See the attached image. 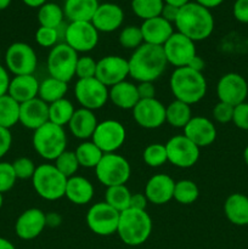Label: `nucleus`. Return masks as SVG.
Segmentation results:
<instances>
[{"label":"nucleus","mask_w":248,"mask_h":249,"mask_svg":"<svg viewBox=\"0 0 248 249\" xmlns=\"http://www.w3.org/2000/svg\"><path fill=\"white\" fill-rule=\"evenodd\" d=\"M128 63L129 75L139 83H153L164 73L168 66L163 46L146 43L134 50Z\"/></svg>","instance_id":"obj_1"},{"label":"nucleus","mask_w":248,"mask_h":249,"mask_svg":"<svg viewBox=\"0 0 248 249\" xmlns=\"http://www.w3.org/2000/svg\"><path fill=\"white\" fill-rule=\"evenodd\" d=\"M174 26L179 33L196 43L209 38L213 33L214 17L211 10L201 6L196 1H190L179 9Z\"/></svg>","instance_id":"obj_2"},{"label":"nucleus","mask_w":248,"mask_h":249,"mask_svg":"<svg viewBox=\"0 0 248 249\" xmlns=\"http://www.w3.org/2000/svg\"><path fill=\"white\" fill-rule=\"evenodd\" d=\"M169 85L175 100L190 106L201 101L207 94V80L203 73L189 67L175 68L170 75Z\"/></svg>","instance_id":"obj_3"},{"label":"nucleus","mask_w":248,"mask_h":249,"mask_svg":"<svg viewBox=\"0 0 248 249\" xmlns=\"http://www.w3.org/2000/svg\"><path fill=\"white\" fill-rule=\"evenodd\" d=\"M152 219L146 211L128 208L119 214L117 235L126 246L143 245L152 232Z\"/></svg>","instance_id":"obj_4"},{"label":"nucleus","mask_w":248,"mask_h":249,"mask_svg":"<svg viewBox=\"0 0 248 249\" xmlns=\"http://www.w3.org/2000/svg\"><path fill=\"white\" fill-rule=\"evenodd\" d=\"M33 148L41 158L53 162L67 147V135L63 126L48 122L34 130Z\"/></svg>","instance_id":"obj_5"},{"label":"nucleus","mask_w":248,"mask_h":249,"mask_svg":"<svg viewBox=\"0 0 248 249\" xmlns=\"http://www.w3.org/2000/svg\"><path fill=\"white\" fill-rule=\"evenodd\" d=\"M66 184L67 178L51 163L38 165L32 178L34 191L45 201H57L65 197Z\"/></svg>","instance_id":"obj_6"},{"label":"nucleus","mask_w":248,"mask_h":249,"mask_svg":"<svg viewBox=\"0 0 248 249\" xmlns=\"http://www.w3.org/2000/svg\"><path fill=\"white\" fill-rule=\"evenodd\" d=\"M97 180L104 186L125 185L130 179L131 168L128 160L118 153H105L95 168Z\"/></svg>","instance_id":"obj_7"},{"label":"nucleus","mask_w":248,"mask_h":249,"mask_svg":"<svg viewBox=\"0 0 248 249\" xmlns=\"http://www.w3.org/2000/svg\"><path fill=\"white\" fill-rule=\"evenodd\" d=\"M77 51L66 43H58L50 50L48 56V72L50 77L62 82H71L75 75V66L78 62Z\"/></svg>","instance_id":"obj_8"},{"label":"nucleus","mask_w":248,"mask_h":249,"mask_svg":"<svg viewBox=\"0 0 248 249\" xmlns=\"http://www.w3.org/2000/svg\"><path fill=\"white\" fill-rule=\"evenodd\" d=\"M6 70L14 75L33 74L38 66V57L29 44L17 41L11 44L5 53Z\"/></svg>","instance_id":"obj_9"},{"label":"nucleus","mask_w":248,"mask_h":249,"mask_svg":"<svg viewBox=\"0 0 248 249\" xmlns=\"http://www.w3.org/2000/svg\"><path fill=\"white\" fill-rule=\"evenodd\" d=\"M108 92V88L102 84L97 78L78 79L74 87V95L78 104L82 108L90 111L102 108L109 100Z\"/></svg>","instance_id":"obj_10"},{"label":"nucleus","mask_w":248,"mask_h":249,"mask_svg":"<svg viewBox=\"0 0 248 249\" xmlns=\"http://www.w3.org/2000/svg\"><path fill=\"white\" fill-rule=\"evenodd\" d=\"M119 214V212L108 206L106 202H97L89 208L85 220L88 228L95 235L111 236L117 233Z\"/></svg>","instance_id":"obj_11"},{"label":"nucleus","mask_w":248,"mask_h":249,"mask_svg":"<svg viewBox=\"0 0 248 249\" xmlns=\"http://www.w3.org/2000/svg\"><path fill=\"white\" fill-rule=\"evenodd\" d=\"M165 150L168 162L172 163L174 167L187 169L198 162L201 148L182 134L170 138L165 143Z\"/></svg>","instance_id":"obj_12"},{"label":"nucleus","mask_w":248,"mask_h":249,"mask_svg":"<svg viewBox=\"0 0 248 249\" xmlns=\"http://www.w3.org/2000/svg\"><path fill=\"white\" fill-rule=\"evenodd\" d=\"M126 131L123 124L114 119L100 122L91 136V141L104 153H114L124 145Z\"/></svg>","instance_id":"obj_13"},{"label":"nucleus","mask_w":248,"mask_h":249,"mask_svg":"<svg viewBox=\"0 0 248 249\" xmlns=\"http://www.w3.org/2000/svg\"><path fill=\"white\" fill-rule=\"evenodd\" d=\"M63 43L77 53H89L97 46L99 32L91 22H70Z\"/></svg>","instance_id":"obj_14"},{"label":"nucleus","mask_w":248,"mask_h":249,"mask_svg":"<svg viewBox=\"0 0 248 249\" xmlns=\"http://www.w3.org/2000/svg\"><path fill=\"white\" fill-rule=\"evenodd\" d=\"M168 65L175 68L187 67L192 58L197 55L195 41L179 32H174L163 45Z\"/></svg>","instance_id":"obj_15"},{"label":"nucleus","mask_w":248,"mask_h":249,"mask_svg":"<svg viewBox=\"0 0 248 249\" xmlns=\"http://www.w3.org/2000/svg\"><path fill=\"white\" fill-rule=\"evenodd\" d=\"M248 95V83L238 73H226L219 79L216 84V96L219 101L231 106L246 102Z\"/></svg>","instance_id":"obj_16"},{"label":"nucleus","mask_w":248,"mask_h":249,"mask_svg":"<svg viewBox=\"0 0 248 249\" xmlns=\"http://www.w3.org/2000/svg\"><path fill=\"white\" fill-rule=\"evenodd\" d=\"M129 75L128 60L118 55H108L97 61L96 75L95 78L100 80L107 88H111L118 83L126 80Z\"/></svg>","instance_id":"obj_17"},{"label":"nucleus","mask_w":248,"mask_h":249,"mask_svg":"<svg viewBox=\"0 0 248 249\" xmlns=\"http://www.w3.org/2000/svg\"><path fill=\"white\" fill-rule=\"evenodd\" d=\"M131 111L134 121L143 129H157L165 123V106L156 97L140 100Z\"/></svg>","instance_id":"obj_18"},{"label":"nucleus","mask_w":248,"mask_h":249,"mask_svg":"<svg viewBox=\"0 0 248 249\" xmlns=\"http://www.w3.org/2000/svg\"><path fill=\"white\" fill-rule=\"evenodd\" d=\"M46 228L45 213L39 208H29L17 218L15 232L23 241H32L40 236Z\"/></svg>","instance_id":"obj_19"},{"label":"nucleus","mask_w":248,"mask_h":249,"mask_svg":"<svg viewBox=\"0 0 248 249\" xmlns=\"http://www.w3.org/2000/svg\"><path fill=\"white\" fill-rule=\"evenodd\" d=\"M182 130H184V135L199 148L212 145L216 139L215 125L207 117H192Z\"/></svg>","instance_id":"obj_20"},{"label":"nucleus","mask_w":248,"mask_h":249,"mask_svg":"<svg viewBox=\"0 0 248 249\" xmlns=\"http://www.w3.org/2000/svg\"><path fill=\"white\" fill-rule=\"evenodd\" d=\"M175 181L167 174H156L148 179L145 186V196L150 203L163 206L170 202L174 196Z\"/></svg>","instance_id":"obj_21"},{"label":"nucleus","mask_w":248,"mask_h":249,"mask_svg":"<svg viewBox=\"0 0 248 249\" xmlns=\"http://www.w3.org/2000/svg\"><path fill=\"white\" fill-rule=\"evenodd\" d=\"M124 11L119 5L113 2L100 4L91 19L97 32L102 33H112L117 31L123 24Z\"/></svg>","instance_id":"obj_22"},{"label":"nucleus","mask_w":248,"mask_h":249,"mask_svg":"<svg viewBox=\"0 0 248 249\" xmlns=\"http://www.w3.org/2000/svg\"><path fill=\"white\" fill-rule=\"evenodd\" d=\"M49 122V105L35 97L19 106V123L27 129L36 130Z\"/></svg>","instance_id":"obj_23"},{"label":"nucleus","mask_w":248,"mask_h":249,"mask_svg":"<svg viewBox=\"0 0 248 249\" xmlns=\"http://www.w3.org/2000/svg\"><path fill=\"white\" fill-rule=\"evenodd\" d=\"M140 28L143 36V43L157 46L164 45L165 41L174 33L173 24L165 21L162 16L145 19Z\"/></svg>","instance_id":"obj_24"},{"label":"nucleus","mask_w":248,"mask_h":249,"mask_svg":"<svg viewBox=\"0 0 248 249\" xmlns=\"http://www.w3.org/2000/svg\"><path fill=\"white\" fill-rule=\"evenodd\" d=\"M39 84L40 83L36 77H34V74L15 75L12 79H10L7 95L16 100L18 104H23L38 97Z\"/></svg>","instance_id":"obj_25"},{"label":"nucleus","mask_w":248,"mask_h":249,"mask_svg":"<svg viewBox=\"0 0 248 249\" xmlns=\"http://www.w3.org/2000/svg\"><path fill=\"white\" fill-rule=\"evenodd\" d=\"M97 124L99 122L94 114V111L80 107V108L75 109V112L73 113L72 118L68 123V128L74 138L85 141L88 139H91Z\"/></svg>","instance_id":"obj_26"},{"label":"nucleus","mask_w":248,"mask_h":249,"mask_svg":"<svg viewBox=\"0 0 248 249\" xmlns=\"http://www.w3.org/2000/svg\"><path fill=\"white\" fill-rule=\"evenodd\" d=\"M94 185L87 178L74 175L67 179L65 197L77 206H84L91 202L94 197Z\"/></svg>","instance_id":"obj_27"},{"label":"nucleus","mask_w":248,"mask_h":249,"mask_svg":"<svg viewBox=\"0 0 248 249\" xmlns=\"http://www.w3.org/2000/svg\"><path fill=\"white\" fill-rule=\"evenodd\" d=\"M108 96L109 101L121 109H133L140 101L138 87L128 80H124L109 88Z\"/></svg>","instance_id":"obj_28"},{"label":"nucleus","mask_w":248,"mask_h":249,"mask_svg":"<svg viewBox=\"0 0 248 249\" xmlns=\"http://www.w3.org/2000/svg\"><path fill=\"white\" fill-rule=\"evenodd\" d=\"M99 0H65L63 14L70 22H91Z\"/></svg>","instance_id":"obj_29"},{"label":"nucleus","mask_w":248,"mask_h":249,"mask_svg":"<svg viewBox=\"0 0 248 249\" xmlns=\"http://www.w3.org/2000/svg\"><path fill=\"white\" fill-rule=\"evenodd\" d=\"M224 213L231 224L237 226L248 225V197L242 194H232L224 203Z\"/></svg>","instance_id":"obj_30"},{"label":"nucleus","mask_w":248,"mask_h":249,"mask_svg":"<svg viewBox=\"0 0 248 249\" xmlns=\"http://www.w3.org/2000/svg\"><path fill=\"white\" fill-rule=\"evenodd\" d=\"M192 117L191 106L179 100H174L165 106V123L173 128L184 129Z\"/></svg>","instance_id":"obj_31"},{"label":"nucleus","mask_w":248,"mask_h":249,"mask_svg":"<svg viewBox=\"0 0 248 249\" xmlns=\"http://www.w3.org/2000/svg\"><path fill=\"white\" fill-rule=\"evenodd\" d=\"M67 90L68 83L56 79V78L49 77L39 84L38 97L48 105H50L53 102L63 99L66 96Z\"/></svg>","instance_id":"obj_32"},{"label":"nucleus","mask_w":248,"mask_h":249,"mask_svg":"<svg viewBox=\"0 0 248 249\" xmlns=\"http://www.w3.org/2000/svg\"><path fill=\"white\" fill-rule=\"evenodd\" d=\"M74 152L80 167L88 168V169H91V168L95 169L100 160H101L102 156L105 155L92 141L88 140L79 143Z\"/></svg>","instance_id":"obj_33"},{"label":"nucleus","mask_w":248,"mask_h":249,"mask_svg":"<svg viewBox=\"0 0 248 249\" xmlns=\"http://www.w3.org/2000/svg\"><path fill=\"white\" fill-rule=\"evenodd\" d=\"M74 112L75 108L72 102L63 97L49 105V122L60 126L68 125Z\"/></svg>","instance_id":"obj_34"},{"label":"nucleus","mask_w":248,"mask_h":249,"mask_svg":"<svg viewBox=\"0 0 248 249\" xmlns=\"http://www.w3.org/2000/svg\"><path fill=\"white\" fill-rule=\"evenodd\" d=\"M19 106L21 104L10 95L6 94L0 97V126L11 129L19 123Z\"/></svg>","instance_id":"obj_35"},{"label":"nucleus","mask_w":248,"mask_h":249,"mask_svg":"<svg viewBox=\"0 0 248 249\" xmlns=\"http://www.w3.org/2000/svg\"><path fill=\"white\" fill-rule=\"evenodd\" d=\"M130 198L131 192L125 185L107 187L105 192V202L119 213L126 211L130 207Z\"/></svg>","instance_id":"obj_36"},{"label":"nucleus","mask_w":248,"mask_h":249,"mask_svg":"<svg viewBox=\"0 0 248 249\" xmlns=\"http://www.w3.org/2000/svg\"><path fill=\"white\" fill-rule=\"evenodd\" d=\"M63 9L55 2H46L38 10V21L41 27L57 28L63 23Z\"/></svg>","instance_id":"obj_37"},{"label":"nucleus","mask_w":248,"mask_h":249,"mask_svg":"<svg viewBox=\"0 0 248 249\" xmlns=\"http://www.w3.org/2000/svg\"><path fill=\"white\" fill-rule=\"evenodd\" d=\"M199 190L196 182L192 180H180V181H175L174 186V196L173 199L180 204L184 206H189V204L195 203L198 199Z\"/></svg>","instance_id":"obj_38"},{"label":"nucleus","mask_w":248,"mask_h":249,"mask_svg":"<svg viewBox=\"0 0 248 249\" xmlns=\"http://www.w3.org/2000/svg\"><path fill=\"white\" fill-rule=\"evenodd\" d=\"M163 6V0H131V10L139 18H142L143 21L160 16Z\"/></svg>","instance_id":"obj_39"},{"label":"nucleus","mask_w":248,"mask_h":249,"mask_svg":"<svg viewBox=\"0 0 248 249\" xmlns=\"http://www.w3.org/2000/svg\"><path fill=\"white\" fill-rule=\"evenodd\" d=\"M142 160L151 168H159L168 162L167 150L163 143H151L143 150Z\"/></svg>","instance_id":"obj_40"},{"label":"nucleus","mask_w":248,"mask_h":249,"mask_svg":"<svg viewBox=\"0 0 248 249\" xmlns=\"http://www.w3.org/2000/svg\"><path fill=\"white\" fill-rule=\"evenodd\" d=\"M53 165L57 168L58 172L61 174L65 175L66 178L74 177L75 173L79 169V163H78L77 156H75L74 151L66 150L65 152L61 153L55 160H53Z\"/></svg>","instance_id":"obj_41"},{"label":"nucleus","mask_w":248,"mask_h":249,"mask_svg":"<svg viewBox=\"0 0 248 249\" xmlns=\"http://www.w3.org/2000/svg\"><path fill=\"white\" fill-rule=\"evenodd\" d=\"M118 41L122 48L135 50L143 44V36L141 28L138 26H126L121 31Z\"/></svg>","instance_id":"obj_42"},{"label":"nucleus","mask_w":248,"mask_h":249,"mask_svg":"<svg viewBox=\"0 0 248 249\" xmlns=\"http://www.w3.org/2000/svg\"><path fill=\"white\" fill-rule=\"evenodd\" d=\"M96 67L97 61H95L91 56H82L78 58L77 66H75V75L78 77V79L95 78Z\"/></svg>","instance_id":"obj_43"},{"label":"nucleus","mask_w":248,"mask_h":249,"mask_svg":"<svg viewBox=\"0 0 248 249\" xmlns=\"http://www.w3.org/2000/svg\"><path fill=\"white\" fill-rule=\"evenodd\" d=\"M35 41L41 48L53 49V46L60 43L57 29L40 26L35 32Z\"/></svg>","instance_id":"obj_44"},{"label":"nucleus","mask_w":248,"mask_h":249,"mask_svg":"<svg viewBox=\"0 0 248 249\" xmlns=\"http://www.w3.org/2000/svg\"><path fill=\"white\" fill-rule=\"evenodd\" d=\"M12 168L15 170L16 178L19 180L32 179L35 172L36 167L33 160L28 157H19L12 163Z\"/></svg>","instance_id":"obj_45"},{"label":"nucleus","mask_w":248,"mask_h":249,"mask_svg":"<svg viewBox=\"0 0 248 249\" xmlns=\"http://www.w3.org/2000/svg\"><path fill=\"white\" fill-rule=\"evenodd\" d=\"M16 174L12 168V163L0 162V192L10 191L16 184Z\"/></svg>","instance_id":"obj_46"},{"label":"nucleus","mask_w":248,"mask_h":249,"mask_svg":"<svg viewBox=\"0 0 248 249\" xmlns=\"http://www.w3.org/2000/svg\"><path fill=\"white\" fill-rule=\"evenodd\" d=\"M213 118L215 119L218 123L220 124H226L232 122V117H233V106L231 105L225 104V102L219 101L218 104L214 106L213 112Z\"/></svg>","instance_id":"obj_47"},{"label":"nucleus","mask_w":248,"mask_h":249,"mask_svg":"<svg viewBox=\"0 0 248 249\" xmlns=\"http://www.w3.org/2000/svg\"><path fill=\"white\" fill-rule=\"evenodd\" d=\"M232 123L241 130H248V102L233 107Z\"/></svg>","instance_id":"obj_48"},{"label":"nucleus","mask_w":248,"mask_h":249,"mask_svg":"<svg viewBox=\"0 0 248 249\" xmlns=\"http://www.w3.org/2000/svg\"><path fill=\"white\" fill-rule=\"evenodd\" d=\"M233 17L241 23H248V0H236L232 7Z\"/></svg>","instance_id":"obj_49"},{"label":"nucleus","mask_w":248,"mask_h":249,"mask_svg":"<svg viewBox=\"0 0 248 249\" xmlns=\"http://www.w3.org/2000/svg\"><path fill=\"white\" fill-rule=\"evenodd\" d=\"M12 145V135L10 129L0 126V158L4 157Z\"/></svg>","instance_id":"obj_50"},{"label":"nucleus","mask_w":248,"mask_h":249,"mask_svg":"<svg viewBox=\"0 0 248 249\" xmlns=\"http://www.w3.org/2000/svg\"><path fill=\"white\" fill-rule=\"evenodd\" d=\"M136 87H138V92H139V97H140V100L155 99L156 88L155 85H153V83L142 82V83H139Z\"/></svg>","instance_id":"obj_51"},{"label":"nucleus","mask_w":248,"mask_h":249,"mask_svg":"<svg viewBox=\"0 0 248 249\" xmlns=\"http://www.w3.org/2000/svg\"><path fill=\"white\" fill-rule=\"evenodd\" d=\"M147 203H148V201H147V198H146L145 194L136 192V194H131L130 207H129V208L138 209V211H146Z\"/></svg>","instance_id":"obj_52"},{"label":"nucleus","mask_w":248,"mask_h":249,"mask_svg":"<svg viewBox=\"0 0 248 249\" xmlns=\"http://www.w3.org/2000/svg\"><path fill=\"white\" fill-rule=\"evenodd\" d=\"M179 9L180 7L164 4L160 16H162L165 21H168V22H170L172 24H174L175 19H177V14H179Z\"/></svg>","instance_id":"obj_53"},{"label":"nucleus","mask_w":248,"mask_h":249,"mask_svg":"<svg viewBox=\"0 0 248 249\" xmlns=\"http://www.w3.org/2000/svg\"><path fill=\"white\" fill-rule=\"evenodd\" d=\"M9 84H10L9 72H7L6 67L0 65V97L7 94Z\"/></svg>","instance_id":"obj_54"},{"label":"nucleus","mask_w":248,"mask_h":249,"mask_svg":"<svg viewBox=\"0 0 248 249\" xmlns=\"http://www.w3.org/2000/svg\"><path fill=\"white\" fill-rule=\"evenodd\" d=\"M45 221L46 226L49 228H58L62 223V216L56 212H50V213H45Z\"/></svg>","instance_id":"obj_55"},{"label":"nucleus","mask_w":248,"mask_h":249,"mask_svg":"<svg viewBox=\"0 0 248 249\" xmlns=\"http://www.w3.org/2000/svg\"><path fill=\"white\" fill-rule=\"evenodd\" d=\"M204 66H206V63H204V60L201 57V56L196 55L194 58L191 60V62L189 63V66L187 67L191 68V70L196 71V72H203L204 70Z\"/></svg>","instance_id":"obj_56"},{"label":"nucleus","mask_w":248,"mask_h":249,"mask_svg":"<svg viewBox=\"0 0 248 249\" xmlns=\"http://www.w3.org/2000/svg\"><path fill=\"white\" fill-rule=\"evenodd\" d=\"M196 2L201 5V6L206 7V9L211 10L214 9V7L220 6L224 2V0H196Z\"/></svg>","instance_id":"obj_57"},{"label":"nucleus","mask_w":248,"mask_h":249,"mask_svg":"<svg viewBox=\"0 0 248 249\" xmlns=\"http://www.w3.org/2000/svg\"><path fill=\"white\" fill-rule=\"evenodd\" d=\"M24 5L29 7H33V9H36V7H41L44 4L48 2V0H22Z\"/></svg>","instance_id":"obj_58"},{"label":"nucleus","mask_w":248,"mask_h":249,"mask_svg":"<svg viewBox=\"0 0 248 249\" xmlns=\"http://www.w3.org/2000/svg\"><path fill=\"white\" fill-rule=\"evenodd\" d=\"M164 4L168 5H173V6L177 7H182L184 5H186L187 2H190V0H163Z\"/></svg>","instance_id":"obj_59"},{"label":"nucleus","mask_w":248,"mask_h":249,"mask_svg":"<svg viewBox=\"0 0 248 249\" xmlns=\"http://www.w3.org/2000/svg\"><path fill=\"white\" fill-rule=\"evenodd\" d=\"M0 249H16L15 246L9 240L4 237H0Z\"/></svg>","instance_id":"obj_60"},{"label":"nucleus","mask_w":248,"mask_h":249,"mask_svg":"<svg viewBox=\"0 0 248 249\" xmlns=\"http://www.w3.org/2000/svg\"><path fill=\"white\" fill-rule=\"evenodd\" d=\"M10 4H11V0H0V11L7 9Z\"/></svg>","instance_id":"obj_61"},{"label":"nucleus","mask_w":248,"mask_h":249,"mask_svg":"<svg viewBox=\"0 0 248 249\" xmlns=\"http://www.w3.org/2000/svg\"><path fill=\"white\" fill-rule=\"evenodd\" d=\"M243 160H245L246 164H247V165H248V145H247V146H246L245 151H243Z\"/></svg>","instance_id":"obj_62"},{"label":"nucleus","mask_w":248,"mask_h":249,"mask_svg":"<svg viewBox=\"0 0 248 249\" xmlns=\"http://www.w3.org/2000/svg\"><path fill=\"white\" fill-rule=\"evenodd\" d=\"M2 203H4V197H2V194L0 192V209L2 208Z\"/></svg>","instance_id":"obj_63"},{"label":"nucleus","mask_w":248,"mask_h":249,"mask_svg":"<svg viewBox=\"0 0 248 249\" xmlns=\"http://www.w3.org/2000/svg\"><path fill=\"white\" fill-rule=\"evenodd\" d=\"M247 226H248V225H247Z\"/></svg>","instance_id":"obj_64"}]
</instances>
